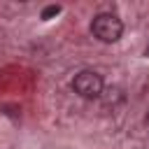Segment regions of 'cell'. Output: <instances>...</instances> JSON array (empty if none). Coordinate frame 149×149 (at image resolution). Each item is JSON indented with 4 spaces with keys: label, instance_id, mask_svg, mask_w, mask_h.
<instances>
[{
    "label": "cell",
    "instance_id": "obj_4",
    "mask_svg": "<svg viewBox=\"0 0 149 149\" xmlns=\"http://www.w3.org/2000/svg\"><path fill=\"white\" fill-rule=\"evenodd\" d=\"M147 126H149V114H147Z\"/></svg>",
    "mask_w": 149,
    "mask_h": 149
},
{
    "label": "cell",
    "instance_id": "obj_3",
    "mask_svg": "<svg viewBox=\"0 0 149 149\" xmlns=\"http://www.w3.org/2000/svg\"><path fill=\"white\" fill-rule=\"evenodd\" d=\"M58 12H61V5H49V7H44V9H42V19H44V21H49V19H54Z\"/></svg>",
    "mask_w": 149,
    "mask_h": 149
},
{
    "label": "cell",
    "instance_id": "obj_2",
    "mask_svg": "<svg viewBox=\"0 0 149 149\" xmlns=\"http://www.w3.org/2000/svg\"><path fill=\"white\" fill-rule=\"evenodd\" d=\"M72 91L84 98V100H95L102 95L105 91V81H102V74H98L95 70H81L74 74L72 79Z\"/></svg>",
    "mask_w": 149,
    "mask_h": 149
},
{
    "label": "cell",
    "instance_id": "obj_1",
    "mask_svg": "<svg viewBox=\"0 0 149 149\" xmlns=\"http://www.w3.org/2000/svg\"><path fill=\"white\" fill-rule=\"evenodd\" d=\"M91 35L105 44H112L116 40H121L123 35V21L116 16V14H109V12H102V14H95L93 21H91Z\"/></svg>",
    "mask_w": 149,
    "mask_h": 149
}]
</instances>
